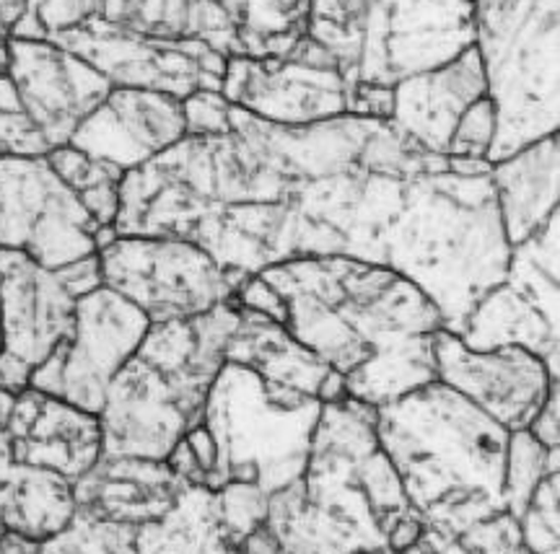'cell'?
Wrapping results in <instances>:
<instances>
[{
    "instance_id": "cell-1",
    "label": "cell",
    "mask_w": 560,
    "mask_h": 554,
    "mask_svg": "<svg viewBox=\"0 0 560 554\" xmlns=\"http://www.w3.org/2000/svg\"><path fill=\"white\" fill-rule=\"evenodd\" d=\"M285 304V329L335 370L346 394L384 406L436 381V306L410 280L353 257H304L257 272Z\"/></svg>"
},
{
    "instance_id": "cell-2",
    "label": "cell",
    "mask_w": 560,
    "mask_h": 554,
    "mask_svg": "<svg viewBox=\"0 0 560 554\" xmlns=\"http://www.w3.org/2000/svg\"><path fill=\"white\" fill-rule=\"evenodd\" d=\"M506 427L441 381L376 406V438L429 529L465 534L503 514Z\"/></svg>"
},
{
    "instance_id": "cell-3",
    "label": "cell",
    "mask_w": 560,
    "mask_h": 554,
    "mask_svg": "<svg viewBox=\"0 0 560 554\" xmlns=\"http://www.w3.org/2000/svg\"><path fill=\"white\" fill-rule=\"evenodd\" d=\"M509 259L490 164L452 158L446 168L410 179L384 268L436 306L446 332L459 334L478 300L506 280Z\"/></svg>"
},
{
    "instance_id": "cell-4",
    "label": "cell",
    "mask_w": 560,
    "mask_h": 554,
    "mask_svg": "<svg viewBox=\"0 0 560 554\" xmlns=\"http://www.w3.org/2000/svg\"><path fill=\"white\" fill-rule=\"evenodd\" d=\"M306 37L335 60L350 91L395 89L470 50V0H310Z\"/></svg>"
},
{
    "instance_id": "cell-5",
    "label": "cell",
    "mask_w": 560,
    "mask_h": 554,
    "mask_svg": "<svg viewBox=\"0 0 560 554\" xmlns=\"http://www.w3.org/2000/svg\"><path fill=\"white\" fill-rule=\"evenodd\" d=\"M495 135L488 164L560 130V0H470Z\"/></svg>"
},
{
    "instance_id": "cell-6",
    "label": "cell",
    "mask_w": 560,
    "mask_h": 554,
    "mask_svg": "<svg viewBox=\"0 0 560 554\" xmlns=\"http://www.w3.org/2000/svg\"><path fill=\"white\" fill-rule=\"evenodd\" d=\"M319 412V399L270 387L255 370L226 361L202 410V425L215 444L206 487L252 482L272 495L293 485L304 476Z\"/></svg>"
},
{
    "instance_id": "cell-7",
    "label": "cell",
    "mask_w": 560,
    "mask_h": 554,
    "mask_svg": "<svg viewBox=\"0 0 560 554\" xmlns=\"http://www.w3.org/2000/svg\"><path fill=\"white\" fill-rule=\"evenodd\" d=\"M102 285L100 259L47 270L21 251L0 249V389L21 394L70 334L75 304Z\"/></svg>"
},
{
    "instance_id": "cell-8",
    "label": "cell",
    "mask_w": 560,
    "mask_h": 554,
    "mask_svg": "<svg viewBox=\"0 0 560 554\" xmlns=\"http://www.w3.org/2000/svg\"><path fill=\"white\" fill-rule=\"evenodd\" d=\"M102 285L149 317L151 325L195 319L229 304L236 283L198 244L170 236H115L96 251Z\"/></svg>"
},
{
    "instance_id": "cell-9",
    "label": "cell",
    "mask_w": 560,
    "mask_h": 554,
    "mask_svg": "<svg viewBox=\"0 0 560 554\" xmlns=\"http://www.w3.org/2000/svg\"><path fill=\"white\" fill-rule=\"evenodd\" d=\"M115 231L102 228L47 156L0 158V249L47 270L96 257Z\"/></svg>"
},
{
    "instance_id": "cell-10",
    "label": "cell",
    "mask_w": 560,
    "mask_h": 554,
    "mask_svg": "<svg viewBox=\"0 0 560 554\" xmlns=\"http://www.w3.org/2000/svg\"><path fill=\"white\" fill-rule=\"evenodd\" d=\"M149 327V317L120 293L94 287L79 298L73 329L34 370L30 389L100 415L112 378L136 355Z\"/></svg>"
},
{
    "instance_id": "cell-11",
    "label": "cell",
    "mask_w": 560,
    "mask_h": 554,
    "mask_svg": "<svg viewBox=\"0 0 560 554\" xmlns=\"http://www.w3.org/2000/svg\"><path fill=\"white\" fill-rule=\"evenodd\" d=\"M47 42L89 62L112 89L161 91L177 99L195 91H221L229 60L200 39L149 37L102 21H86Z\"/></svg>"
},
{
    "instance_id": "cell-12",
    "label": "cell",
    "mask_w": 560,
    "mask_h": 554,
    "mask_svg": "<svg viewBox=\"0 0 560 554\" xmlns=\"http://www.w3.org/2000/svg\"><path fill=\"white\" fill-rule=\"evenodd\" d=\"M221 94L231 107L283 128L348 115V89L335 60L306 34L285 58H229Z\"/></svg>"
},
{
    "instance_id": "cell-13",
    "label": "cell",
    "mask_w": 560,
    "mask_h": 554,
    "mask_svg": "<svg viewBox=\"0 0 560 554\" xmlns=\"http://www.w3.org/2000/svg\"><path fill=\"white\" fill-rule=\"evenodd\" d=\"M102 456L164 461L202 423V410L156 366L132 355L112 378L100 410Z\"/></svg>"
},
{
    "instance_id": "cell-14",
    "label": "cell",
    "mask_w": 560,
    "mask_h": 554,
    "mask_svg": "<svg viewBox=\"0 0 560 554\" xmlns=\"http://www.w3.org/2000/svg\"><path fill=\"white\" fill-rule=\"evenodd\" d=\"M436 381L470 399L509 433L527 431L560 378L542 357L524 347L470 350L457 334L439 329L433 334Z\"/></svg>"
},
{
    "instance_id": "cell-15",
    "label": "cell",
    "mask_w": 560,
    "mask_h": 554,
    "mask_svg": "<svg viewBox=\"0 0 560 554\" xmlns=\"http://www.w3.org/2000/svg\"><path fill=\"white\" fill-rule=\"evenodd\" d=\"M9 79L21 111L52 151L70 143L112 91V83L89 62L47 39L9 37Z\"/></svg>"
},
{
    "instance_id": "cell-16",
    "label": "cell",
    "mask_w": 560,
    "mask_h": 554,
    "mask_svg": "<svg viewBox=\"0 0 560 554\" xmlns=\"http://www.w3.org/2000/svg\"><path fill=\"white\" fill-rule=\"evenodd\" d=\"M187 138L182 99L161 91L112 89L79 125L68 145L86 156L132 172Z\"/></svg>"
},
{
    "instance_id": "cell-17",
    "label": "cell",
    "mask_w": 560,
    "mask_h": 554,
    "mask_svg": "<svg viewBox=\"0 0 560 554\" xmlns=\"http://www.w3.org/2000/svg\"><path fill=\"white\" fill-rule=\"evenodd\" d=\"M3 436L16 464L52 469L70 482L81 480L102 456L96 415L37 389H24L13 399Z\"/></svg>"
},
{
    "instance_id": "cell-18",
    "label": "cell",
    "mask_w": 560,
    "mask_h": 554,
    "mask_svg": "<svg viewBox=\"0 0 560 554\" xmlns=\"http://www.w3.org/2000/svg\"><path fill=\"white\" fill-rule=\"evenodd\" d=\"M488 96L475 45L446 66L410 75L392 89V117L420 149L446 156L462 115Z\"/></svg>"
},
{
    "instance_id": "cell-19",
    "label": "cell",
    "mask_w": 560,
    "mask_h": 554,
    "mask_svg": "<svg viewBox=\"0 0 560 554\" xmlns=\"http://www.w3.org/2000/svg\"><path fill=\"white\" fill-rule=\"evenodd\" d=\"M226 361L255 370L270 387L293 389L322 404L348 397L342 378L293 340L289 329L249 308L240 306V321L226 342Z\"/></svg>"
},
{
    "instance_id": "cell-20",
    "label": "cell",
    "mask_w": 560,
    "mask_h": 554,
    "mask_svg": "<svg viewBox=\"0 0 560 554\" xmlns=\"http://www.w3.org/2000/svg\"><path fill=\"white\" fill-rule=\"evenodd\" d=\"M187 487L166 461L109 459L100 456L81 480L73 482L75 508L107 521L140 526L156 521Z\"/></svg>"
},
{
    "instance_id": "cell-21",
    "label": "cell",
    "mask_w": 560,
    "mask_h": 554,
    "mask_svg": "<svg viewBox=\"0 0 560 554\" xmlns=\"http://www.w3.org/2000/svg\"><path fill=\"white\" fill-rule=\"evenodd\" d=\"M495 205L509 247H520L558 213L560 138L548 135L490 166Z\"/></svg>"
},
{
    "instance_id": "cell-22",
    "label": "cell",
    "mask_w": 560,
    "mask_h": 554,
    "mask_svg": "<svg viewBox=\"0 0 560 554\" xmlns=\"http://www.w3.org/2000/svg\"><path fill=\"white\" fill-rule=\"evenodd\" d=\"M75 516V490L52 469L16 464L0 427V523L30 542H47Z\"/></svg>"
},
{
    "instance_id": "cell-23",
    "label": "cell",
    "mask_w": 560,
    "mask_h": 554,
    "mask_svg": "<svg viewBox=\"0 0 560 554\" xmlns=\"http://www.w3.org/2000/svg\"><path fill=\"white\" fill-rule=\"evenodd\" d=\"M459 340L470 350L524 347L542 357L550 374L560 378V325L545 317L537 306L503 280L478 300L459 329Z\"/></svg>"
},
{
    "instance_id": "cell-24",
    "label": "cell",
    "mask_w": 560,
    "mask_h": 554,
    "mask_svg": "<svg viewBox=\"0 0 560 554\" xmlns=\"http://www.w3.org/2000/svg\"><path fill=\"white\" fill-rule=\"evenodd\" d=\"M138 554H234L221 526L215 490L187 485L156 521L136 526Z\"/></svg>"
},
{
    "instance_id": "cell-25",
    "label": "cell",
    "mask_w": 560,
    "mask_h": 554,
    "mask_svg": "<svg viewBox=\"0 0 560 554\" xmlns=\"http://www.w3.org/2000/svg\"><path fill=\"white\" fill-rule=\"evenodd\" d=\"M234 21L244 58H285L306 34L310 0H215Z\"/></svg>"
},
{
    "instance_id": "cell-26",
    "label": "cell",
    "mask_w": 560,
    "mask_h": 554,
    "mask_svg": "<svg viewBox=\"0 0 560 554\" xmlns=\"http://www.w3.org/2000/svg\"><path fill=\"white\" fill-rule=\"evenodd\" d=\"M143 3L145 0H30L11 37L50 39L52 34L75 30L86 21L136 30Z\"/></svg>"
},
{
    "instance_id": "cell-27",
    "label": "cell",
    "mask_w": 560,
    "mask_h": 554,
    "mask_svg": "<svg viewBox=\"0 0 560 554\" xmlns=\"http://www.w3.org/2000/svg\"><path fill=\"white\" fill-rule=\"evenodd\" d=\"M47 161L60 174V179L79 195L96 223L102 228H112V223L117 219V208H120V181L125 172L86 156L73 145L50 151Z\"/></svg>"
},
{
    "instance_id": "cell-28",
    "label": "cell",
    "mask_w": 560,
    "mask_h": 554,
    "mask_svg": "<svg viewBox=\"0 0 560 554\" xmlns=\"http://www.w3.org/2000/svg\"><path fill=\"white\" fill-rule=\"evenodd\" d=\"M552 472H558V448L540 446L527 431L511 433L506 480H503V510L520 521L535 487Z\"/></svg>"
},
{
    "instance_id": "cell-29",
    "label": "cell",
    "mask_w": 560,
    "mask_h": 554,
    "mask_svg": "<svg viewBox=\"0 0 560 554\" xmlns=\"http://www.w3.org/2000/svg\"><path fill=\"white\" fill-rule=\"evenodd\" d=\"M37 554H138L136 526L107 521L75 508L66 529L42 542Z\"/></svg>"
},
{
    "instance_id": "cell-30",
    "label": "cell",
    "mask_w": 560,
    "mask_h": 554,
    "mask_svg": "<svg viewBox=\"0 0 560 554\" xmlns=\"http://www.w3.org/2000/svg\"><path fill=\"white\" fill-rule=\"evenodd\" d=\"M215 503H219L221 526L226 531L229 542L240 546L252 531H257L268 521V503L270 495L262 493L260 487L252 482H229L215 490Z\"/></svg>"
},
{
    "instance_id": "cell-31",
    "label": "cell",
    "mask_w": 560,
    "mask_h": 554,
    "mask_svg": "<svg viewBox=\"0 0 560 554\" xmlns=\"http://www.w3.org/2000/svg\"><path fill=\"white\" fill-rule=\"evenodd\" d=\"M558 490L560 472L545 476L516 521L522 544L529 554H558Z\"/></svg>"
},
{
    "instance_id": "cell-32",
    "label": "cell",
    "mask_w": 560,
    "mask_h": 554,
    "mask_svg": "<svg viewBox=\"0 0 560 554\" xmlns=\"http://www.w3.org/2000/svg\"><path fill=\"white\" fill-rule=\"evenodd\" d=\"M495 135V115L493 104L488 96H482L465 111L459 119L457 130L450 140V158H467V161H486L488 164V151L493 145Z\"/></svg>"
},
{
    "instance_id": "cell-33",
    "label": "cell",
    "mask_w": 560,
    "mask_h": 554,
    "mask_svg": "<svg viewBox=\"0 0 560 554\" xmlns=\"http://www.w3.org/2000/svg\"><path fill=\"white\" fill-rule=\"evenodd\" d=\"M187 138L226 135L231 130V104L221 91H195L182 99Z\"/></svg>"
},
{
    "instance_id": "cell-34",
    "label": "cell",
    "mask_w": 560,
    "mask_h": 554,
    "mask_svg": "<svg viewBox=\"0 0 560 554\" xmlns=\"http://www.w3.org/2000/svg\"><path fill=\"white\" fill-rule=\"evenodd\" d=\"M236 304L242 308H249V311L262 314V317H270L278 325H285V304L283 298L278 296V291H272L270 283H265L260 275H252L244 280V283L236 287Z\"/></svg>"
},
{
    "instance_id": "cell-35",
    "label": "cell",
    "mask_w": 560,
    "mask_h": 554,
    "mask_svg": "<svg viewBox=\"0 0 560 554\" xmlns=\"http://www.w3.org/2000/svg\"><path fill=\"white\" fill-rule=\"evenodd\" d=\"M527 433L545 448H560V384L550 389L542 410L532 420Z\"/></svg>"
},
{
    "instance_id": "cell-36",
    "label": "cell",
    "mask_w": 560,
    "mask_h": 554,
    "mask_svg": "<svg viewBox=\"0 0 560 554\" xmlns=\"http://www.w3.org/2000/svg\"><path fill=\"white\" fill-rule=\"evenodd\" d=\"M185 440H187V446L192 448V453L198 456L202 472H206V480H208L210 472H213V467H215V444H213V438H210L208 427L202 423L195 425L192 431H187Z\"/></svg>"
},
{
    "instance_id": "cell-37",
    "label": "cell",
    "mask_w": 560,
    "mask_h": 554,
    "mask_svg": "<svg viewBox=\"0 0 560 554\" xmlns=\"http://www.w3.org/2000/svg\"><path fill=\"white\" fill-rule=\"evenodd\" d=\"M26 5H30V0H0V32L11 37L19 21L24 19Z\"/></svg>"
},
{
    "instance_id": "cell-38",
    "label": "cell",
    "mask_w": 560,
    "mask_h": 554,
    "mask_svg": "<svg viewBox=\"0 0 560 554\" xmlns=\"http://www.w3.org/2000/svg\"><path fill=\"white\" fill-rule=\"evenodd\" d=\"M0 111H21L16 89H13L9 73H0Z\"/></svg>"
},
{
    "instance_id": "cell-39",
    "label": "cell",
    "mask_w": 560,
    "mask_h": 554,
    "mask_svg": "<svg viewBox=\"0 0 560 554\" xmlns=\"http://www.w3.org/2000/svg\"><path fill=\"white\" fill-rule=\"evenodd\" d=\"M0 73H9V37H0Z\"/></svg>"
}]
</instances>
